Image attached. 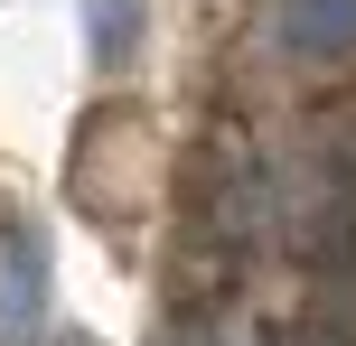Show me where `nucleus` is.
Masks as SVG:
<instances>
[{"label":"nucleus","instance_id":"obj_2","mask_svg":"<svg viewBox=\"0 0 356 346\" xmlns=\"http://www.w3.org/2000/svg\"><path fill=\"white\" fill-rule=\"evenodd\" d=\"M291 56H356V0H282Z\"/></svg>","mask_w":356,"mask_h":346},{"label":"nucleus","instance_id":"obj_1","mask_svg":"<svg viewBox=\"0 0 356 346\" xmlns=\"http://www.w3.org/2000/svg\"><path fill=\"white\" fill-rule=\"evenodd\" d=\"M38 318H47V253L29 225H10L0 234V346H38Z\"/></svg>","mask_w":356,"mask_h":346},{"label":"nucleus","instance_id":"obj_3","mask_svg":"<svg viewBox=\"0 0 356 346\" xmlns=\"http://www.w3.org/2000/svg\"><path fill=\"white\" fill-rule=\"evenodd\" d=\"M85 19H94V66H122L141 37V0H85Z\"/></svg>","mask_w":356,"mask_h":346}]
</instances>
